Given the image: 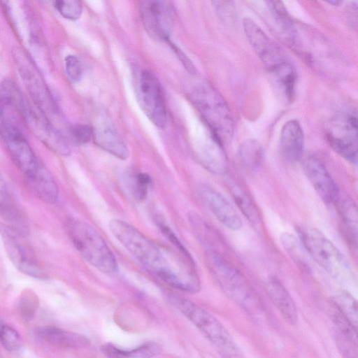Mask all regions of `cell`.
Here are the masks:
<instances>
[{
	"label": "cell",
	"mask_w": 358,
	"mask_h": 358,
	"mask_svg": "<svg viewBox=\"0 0 358 358\" xmlns=\"http://www.w3.org/2000/svg\"><path fill=\"white\" fill-rule=\"evenodd\" d=\"M171 303L207 338L222 358H246L231 334L210 313L193 301L171 295Z\"/></svg>",
	"instance_id": "obj_1"
},
{
	"label": "cell",
	"mask_w": 358,
	"mask_h": 358,
	"mask_svg": "<svg viewBox=\"0 0 358 358\" xmlns=\"http://www.w3.org/2000/svg\"><path fill=\"white\" fill-rule=\"evenodd\" d=\"M189 98L206 125L222 144L230 143L234 121L229 106L219 92L207 82L201 81L193 87Z\"/></svg>",
	"instance_id": "obj_2"
},
{
	"label": "cell",
	"mask_w": 358,
	"mask_h": 358,
	"mask_svg": "<svg viewBox=\"0 0 358 358\" xmlns=\"http://www.w3.org/2000/svg\"><path fill=\"white\" fill-rule=\"evenodd\" d=\"M207 266L222 291L249 313L257 314L260 301L250 283L234 266L217 251L206 250Z\"/></svg>",
	"instance_id": "obj_3"
},
{
	"label": "cell",
	"mask_w": 358,
	"mask_h": 358,
	"mask_svg": "<svg viewBox=\"0 0 358 358\" xmlns=\"http://www.w3.org/2000/svg\"><path fill=\"white\" fill-rule=\"evenodd\" d=\"M66 227L77 251L92 266L105 273L117 270L113 253L92 227L78 219L69 218Z\"/></svg>",
	"instance_id": "obj_4"
},
{
	"label": "cell",
	"mask_w": 358,
	"mask_h": 358,
	"mask_svg": "<svg viewBox=\"0 0 358 358\" xmlns=\"http://www.w3.org/2000/svg\"><path fill=\"white\" fill-rule=\"evenodd\" d=\"M297 233L309 257L331 276L342 282L352 279V271L347 259L322 232L301 226Z\"/></svg>",
	"instance_id": "obj_5"
},
{
	"label": "cell",
	"mask_w": 358,
	"mask_h": 358,
	"mask_svg": "<svg viewBox=\"0 0 358 358\" xmlns=\"http://www.w3.org/2000/svg\"><path fill=\"white\" fill-rule=\"evenodd\" d=\"M113 236L142 264L154 272L160 266L163 248L123 220L114 219L109 222Z\"/></svg>",
	"instance_id": "obj_6"
},
{
	"label": "cell",
	"mask_w": 358,
	"mask_h": 358,
	"mask_svg": "<svg viewBox=\"0 0 358 358\" xmlns=\"http://www.w3.org/2000/svg\"><path fill=\"white\" fill-rule=\"evenodd\" d=\"M331 148L352 164L357 161V118L355 111H343L331 120L327 132Z\"/></svg>",
	"instance_id": "obj_7"
},
{
	"label": "cell",
	"mask_w": 358,
	"mask_h": 358,
	"mask_svg": "<svg viewBox=\"0 0 358 358\" xmlns=\"http://www.w3.org/2000/svg\"><path fill=\"white\" fill-rule=\"evenodd\" d=\"M23 122L45 146L58 155L66 156L70 148L64 137L50 124L43 111L24 99Z\"/></svg>",
	"instance_id": "obj_8"
},
{
	"label": "cell",
	"mask_w": 358,
	"mask_h": 358,
	"mask_svg": "<svg viewBox=\"0 0 358 358\" xmlns=\"http://www.w3.org/2000/svg\"><path fill=\"white\" fill-rule=\"evenodd\" d=\"M140 106L150 120L157 127L164 128L167 123V114L162 86L150 71H142L138 87Z\"/></svg>",
	"instance_id": "obj_9"
},
{
	"label": "cell",
	"mask_w": 358,
	"mask_h": 358,
	"mask_svg": "<svg viewBox=\"0 0 358 358\" xmlns=\"http://www.w3.org/2000/svg\"><path fill=\"white\" fill-rule=\"evenodd\" d=\"M140 13L143 24L150 36L158 41L169 40L175 17L174 7L171 1H141Z\"/></svg>",
	"instance_id": "obj_10"
},
{
	"label": "cell",
	"mask_w": 358,
	"mask_h": 358,
	"mask_svg": "<svg viewBox=\"0 0 358 358\" xmlns=\"http://www.w3.org/2000/svg\"><path fill=\"white\" fill-rule=\"evenodd\" d=\"M18 231L8 224L0 223V236L8 256L22 273L36 278H45V273L38 266L31 250L21 240Z\"/></svg>",
	"instance_id": "obj_11"
},
{
	"label": "cell",
	"mask_w": 358,
	"mask_h": 358,
	"mask_svg": "<svg viewBox=\"0 0 358 358\" xmlns=\"http://www.w3.org/2000/svg\"><path fill=\"white\" fill-rule=\"evenodd\" d=\"M1 134L13 162L24 177L35 172L41 164L20 128L1 123Z\"/></svg>",
	"instance_id": "obj_12"
},
{
	"label": "cell",
	"mask_w": 358,
	"mask_h": 358,
	"mask_svg": "<svg viewBox=\"0 0 358 358\" xmlns=\"http://www.w3.org/2000/svg\"><path fill=\"white\" fill-rule=\"evenodd\" d=\"M243 24L252 48L268 71L289 60L278 45L269 38L255 21L250 18H245Z\"/></svg>",
	"instance_id": "obj_13"
},
{
	"label": "cell",
	"mask_w": 358,
	"mask_h": 358,
	"mask_svg": "<svg viewBox=\"0 0 358 358\" xmlns=\"http://www.w3.org/2000/svg\"><path fill=\"white\" fill-rule=\"evenodd\" d=\"M303 168L323 201L329 206H336L341 197L340 191L323 163L314 156H308L303 161Z\"/></svg>",
	"instance_id": "obj_14"
},
{
	"label": "cell",
	"mask_w": 358,
	"mask_h": 358,
	"mask_svg": "<svg viewBox=\"0 0 358 358\" xmlns=\"http://www.w3.org/2000/svg\"><path fill=\"white\" fill-rule=\"evenodd\" d=\"M14 58L20 73L33 96L34 103L43 113L45 109L55 110V105L50 94L31 62L19 50H15Z\"/></svg>",
	"instance_id": "obj_15"
},
{
	"label": "cell",
	"mask_w": 358,
	"mask_h": 358,
	"mask_svg": "<svg viewBox=\"0 0 358 358\" xmlns=\"http://www.w3.org/2000/svg\"><path fill=\"white\" fill-rule=\"evenodd\" d=\"M195 152L199 163L210 173L222 175L227 171L228 160L223 144L208 127L196 145Z\"/></svg>",
	"instance_id": "obj_16"
},
{
	"label": "cell",
	"mask_w": 358,
	"mask_h": 358,
	"mask_svg": "<svg viewBox=\"0 0 358 358\" xmlns=\"http://www.w3.org/2000/svg\"><path fill=\"white\" fill-rule=\"evenodd\" d=\"M199 194L206 207L223 225L234 231L242 227L238 213L221 193L211 187L203 185Z\"/></svg>",
	"instance_id": "obj_17"
},
{
	"label": "cell",
	"mask_w": 358,
	"mask_h": 358,
	"mask_svg": "<svg viewBox=\"0 0 358 358\" xmlns=\"http://www.w3.org/2000/svg\"><path fill=\"white\" fill-rule=\"evenodd\" d=\"M92 128V139L99 148L120 159L128 158L129 149L110 120L103 116Z\"/></svg>",
	"instance_id": "obj_18"
},
{
	"label": "cell",
	"mask_w": 358,
	"mask_h": 358,
	"mask_svg": "<svg viewBox=\"0 0 358 358\" xmlns=\"http://www.w3.org/2000/svg\"><path fill=\"white\" fill-rule=\"evenodd\" d=\"M24 103V98L10 80H6L0 84L1 123L19 127L20 121L23 122Z\"/></svg>",
	"instance_id": "obj_19"
},
{
	"label": "cell",
	"mask_w": 358,
	"mask_h": 358,
	"mask_svg": "<svg viewBox=\"0 0 358 358\" xmlns=\"http://www.w3.org/2000/svg\"><path fill=\"white\" fill-rule=\"evenodd\" d=\"M303 145L304 136L300 123L296 120L287 121L280 131V146L282 155L289 162L299 161Z\"/></svg>",
	"instance_id": "obj_20"
},
{
	"label": "cell",
	"mask_w": 358,
	"mask_h": 358,
	"mask_svg": "<svg viewBox=\"0 0 358 358\" xmlns=\"http://www.w3.org/2000/svg\"><path fill=\"white\" fill-rule=\"evenodd\" d=\"M267 292L283 318L289 324L294 325L298 322V313L291 295L276 278H271L266 285Z\"/></svg>",
	"instance_id": "obj_21"
},
{
	"label": "cell",
	"mask_w": 358,
	"mask_h": 358,
	"mask_svg": "<svg viewBox=\"0 0 358 358\" xmlns=\"http://www.w3.org/2000/svg\"><path fill=\"white\" fill-rule=\"evenodd\" d=\"M25 178L31 189L41 200L51 204L57 201V185L50 171L42 164Z\"/></svg>",
	"instance_id": "obj_22"
},
{
	"label": "cell",
	"mask_w": 358,
	"mask_h": 358,
	"mask_svg": "<svg viewBox=\"0 0 358 358\" xmlns=\"http://www.w3.org/2000/svg\"><path fill=\"white\" fill-rule=\"evenodd\" d=\"M38 335L45 342L65 348H81L90 345L86 336L55 327H43L38 330Z\"/></svg>",
	"instance_id": "obj_23"
},
{
	"label": "cell",
	"mask_w": 358,
	"mask_h": 358,
	"mask_svg": "<svg viewBox=\"0 0 358 358\" xmlns=\"http://www.w3.org/2000/svg\"><path fill=\"white\" fill-rule=\"evenodd\" d=\"M266 3L275 30L281 38L291 45L296 35V27L285 4L280 1H268Z\"/></svg>",
	"instance_id": "obj_24"
},
{
	"label": "cell",
	"mask_w": 358,
	"mask_h": 358,
	"mask_svg": "<svg viewBox=\"0 0 358 358\" xmlns=\"http://www.w3.org/2000/svg\"><path fill=\"white\" fill-rule=\"evenodd\" d=\"M280 93L290 102L294 99L296 83V72L292 63L287 60L268 71Z\"/></svg>",
	"instance_id": "obj_25"
},
{
	"label": "cell",
	"mask_w": 358,
	"mask_h": 358,
	"mask_svg": "<svg viewBox=\"0 0 358 358\" xmlns=\"http://www.w3.org/2000/svg\"><path fill=\"white\" fill-rule=\"evenodd\" d=\"M102 352L108 358H152L161 352V345L155 341H149L130 350L118 348L110 343L101 347Z\"/></svg>",
	"instance_id": "obj_26"
},
{
	"label": "cell",
	"mask_w": 358,
	"mask_h": 358,
	"mask_svg": "<svg viewBox=\"0 0 358 358\" xmlns=\"http://www.w3.org/2000/svg\"><path fill=\"white\" fill-rule=\"evenodd\" d=\"M0 213L3 215L10 224L21 234L26 231L23 220L18 209L15 207L6 183L0 173Z\"/></svg>",
	"instance_id": "obj_27"
},
{
	"label": "cell",
	"mask_w": 358,
	"mask_h": 358,
	"mask_svg": "<svg viewBox=\"0 0 358 358\" xmlns=\"http://www.w3.org/2000/svg\"><path fill=\"white\" fill-rule=\"evenodd\" d=\"M229 189L235 203L244 215L254 226H258L260 222L259 215L249 195L236 182H230Z\"/></svg>",
	"instance_id": "obj_28"
},
{
	"label": "cell",
	"mask_w": 358,
	"mask_h": 358,
	"mask_svg": "<svg viewBox=\"0 0 358 358\" xmlns=\"http://www.w3.org/2000/svg\"><path fill=\"white\" fill-rule=\"evenodd\" d=\"M336 206L338 207L341 220L347 229L351 240L356 244L358 221L356 204L352 199L349 198L342 199L341 196Z\"/></svg>",
	"instance_id": "obj_29"
},
{
	"label": "cell",
	"mask_w": 358,
	"mask_h": 358,
	"mask_svg": "<svg viewBox=\"0 0 358 358\" xmlns=\"http://www.w3.org/2000/svg\"><path fill=\"white\" fill-rule=\"evenodd\" d=\"M238 155L241 162L248 169L258 168L264 159V149L262 145L254 139L245 141L240 145Z\"/></svg>",
	"instance_id": "obj_30"
},
{
	"label": "cell",
	"mask_w": 358,
	"mask_h": 358,
	"mask_svg": "<svg viewBox=\"0 0 358 358\" xmlns=\"http://www.w3.org/2000/svg\"><path fill=\"white\" fill-rule=\"evenodd\" d=\"M280 241L285 250L300 266L309 267L308 254L299 238L288 232L283 233Z\"/></svg>",
	"instance_id": "obj_31"
},
{
	"label": "cell",
	"mask_w": 358,
	"mask_h": 358,
	"mask_svg": "<svg viewBox=\"0 0 358 358\" xmlns=\"http://www.w3.org/2000/svg\"><path fill=\"white\" fill-rule=\"evenodd\" d=\"M332 303L355 326H357V306L355 299L347 292L335 297Z\"/></svg>",
	"instance_id": "obj_32"
},
{
	"label": "cell",
	"mask_w": 358,
	"mask_h": 358,
	"mask_svg": "<svg viewBox=\"0 0 358 358\" xmlns=\"http://www.w3.org/2000/svg\"><path fill=\"white\" fill-rule=\"evenodd\" d=\"M0 342L9 351H15L21 345L17 331L0 318Z\"/></svg>",
	"instance_id": "obj_33"
},
{
	"label": "cell",
	"mask_w": 358,
	"mask_h": 358,
	"mask_svg": "<svg viewBox=\"0 0 358 358\" xmlns=\"http://www.w3.org/2000/svg\"><path fill=\"white\" fill-rule=\"evenodd\" d=\"M130 187L131 193L136 201H143L147 196L150 177L145 173H137L131 175Z\"/></svg>",
	"instance_id": "obj_34"
},
{
	"label": "cell",
	"mask_w": 358,
	"mask_h": 358,
	"mask_svg": "<svg viewBox=\"0 0 358 358\" xmlns=\"http://www.w3.org/2000/svg\"><path fill=\"white\" fill-rule=\"evenodd\" d=\"M55 6L64 17L69 20H77L82 14V3L77 0L57 1Z\"/></svg>",
	"instance_id": "obj_35"
},
{
	"label": "cell",
	"mask_w": 358,
	"mask_h": 358,
	"mask_svg": "<svg viewBox=\"0 0 358 358\" xmlns=\"http://www.w3.org/2000/svg\"><path fill=\"white\" fill-rule=\"evenodd\" d=\"M219 17L224 22H232L236 16L235 6L231 1H212Z\"/></svg>",
	"instance_id": "obj_36"
},
{
	"label": "cell",
	"mask_w": 358,
	"mask_h": 358,
	"mask_svg": "<svg viewBox=\"0 0 358 358\" xmlns=\"http://www.w3.org/2000/svg\"><path fill=\"white\" fill-rule=\"evenodd\" d=\"M70 133L73 142L79 145L87 143L93 138V128L88 124H76Z\"/></svg>",
	"instance_id": "obj_37"
},
{
	"label": "cell",
	"mask_w": 358,
	"mask_h": 358,
	"mask_svg": "<svg viewBox=\"0 0 358 358\" xmlns=\"http://www.w3.org/2000/svg\"><path fill=\"white\" fill-rule=\"evenodd\" d=\"M66 73L69 78L77 82L80 80L83 75V67L80 61L75 55H69L65 59Z\"/></svg>",
	"instance_id": "obj_38"
},
{
	"label": "cell",
	"mask_w": 358,
	"mask_h": 358,
	"mask_svg": "<svg viewBox=\"0 0 358 358\" xmlns=\"http://www.w3.org/2000/svg\"><path fill=\"white\" fill-rule=\"evenodd\" d=\"M167 42L171 47L172 50L179 59V60L182 63L185 68L187 71L191 74H196V69L192 62V61L189 59V57L174 43H173L170 40H168Z\"/></svg>",
	"instance_id": "obj_39"
},
{
	"label": "cell",
	"mask_w": 358,
	"mask_h": 358,
	"mask_svg": "<svg viewBox=\"0 0 358 358\" xmlns=\"http://www.w3.org/2000/svg\"><path fill=\"white\" fill-rule=\"evenodd\" d=\"M330 4H333L334 6H338L340 3H342L341 1H327Z\"/></svg>",
	"instance_id": "obj_40"
}]
</instances>
